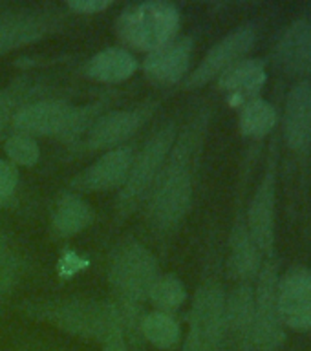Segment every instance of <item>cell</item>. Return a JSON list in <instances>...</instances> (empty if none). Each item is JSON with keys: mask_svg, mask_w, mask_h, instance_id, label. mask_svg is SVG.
I'll return each mask as SVG.
<instances>
[{"mask_svg": "<svg viewBox=\"0 0 311 351\" xmlns=\"http://www.w3.org/2000/svg\"><path fill=\"white\" fill-rule=\"evenodd\" d=\"M185 300L187 287L180 280V276H176V274H161L154 282L150 295H148V302L156 307L154 311L169 313V315H172L176 309H180Z\"/></svg>", "mask_w": 311, "mask_h": 351, "instance_id": "obj_25", "label": "cell"}, {"mask_svg": "<svg viewBox=\"0 0 311 351\" xmlns=\"http://www.w3.org/2000/svg\"><path fill=\"white\" fill-rule=\"evenodd\" d=\"M134 148L119 147L106 152L70 181V192H106L121 189L134 161Z\"/></svg>", "mask_w": 311, "mask_h": 351, "instance_id": "obj_13", "label": "cell"}, {"mask_svg": "<svg viewBox=\"0 0 311 351\" xmlns=\"http://www.w3.org/2000/svg\"><path fill=\"white\" fill-rule=\"evenodd\" d=\"M178 130L180 128L176 121L167 119L147 137L141 150L134 154L130 172L115 199V223H123L130 214L145 205L148 192L152 191L159 172L163 169L165 159L174 145Z\"/></svg>", "mask_w": 311, "mask_h": 351, "instance_id": "obj_5", "label": "cell"}, {"mask_svg": "<svg viewBox=\"0 0 311 351\" xmlns=\"http://www.w3.org/2000/svg\"><path fill=\"white\" fill-rule=\"evenodd\" d=\"M227 333L225 291L216 280L205 278L192 298L183 351H220Z\"/></svg>", "mask_w": 311, "mask_h": 351, "instance_id": "obj_7", "label": "cell"}, {"mask_svg": "<svg viewBox=\"0 0 311 351\" xmlns=\"http://www.w3.org/2000/svg\"><path fill=\"white\" fill-rule=\"evenodd\" d=\"M101 344H103V351H128V346H126L125 339V329L119 328L112 331Z\"/></svg>", "mask_w": 311, "mask_h": 351, "instance_id": "obj_31", "label": "cell"}, {"mask_svg": "<svg viewBox=\"0 0 311 351\" xmlns=\"http://www.w3.org/2000/svg\"><path fill=\"white\" fill-rule=\"evenodd\" d=\"M4 150L8 156V161L15 165V167H33L41 158V148L37 141L30 136H22V134H11L5 137Z\"/></svg>", "mask_w": 311, "mask_h": 351, "instance_id": "obj_27", "label": "cell"}, {"mask_svg": "<svg viewBox=\"0 0 311 351\" xmlns=\"http://www.w3.org/2000/svg\"><path fill=\"white\" fill-rule=\"evenodd\" d=\"M22 104L24 103H21V95L15 90H2L0 88V139L11 128L13 115Z\"/></svg>", "mask_w": 311, "mask_h": 351, "instance_id": "obj_28", "label": "cell"}, {"mask_svg": "<svg viewBox=\"0 0 311 351\" xmlns=\"http://www.w3.org/2000/svg\"><path fill=\"white\" fill-rule=\"evenodd\" d=\"M253 304L255 289L249 284H240L227 296V329L246 348H251Z\"/></svg>", "mask_w": 311, "mask_h": 351, "instance_id": "obj_22", "label": "cell"}, {"mask_svg": "<svg viewBox=\"0 0 311 351\" xmlns=\"http://www.w3.org/2000/svg\"><path fill=\"white\" fill-rule=\"evenodd\" d=\"M156 104H141L137 108L114 110L101 114L87 132L88 150H114L125 147V143L141 130L145 121L152 115Z\"/></svg>", "mask_w": 311, "mask_h": 351, "instance_id": "obj_11", "label": "cell"}, {"mask_svg": "<svg viewBox=\"0 0 311 351\" xmlns=\"http://www.w3.org/2000/svg\"><path fill=\"white\" fill-rule=\"evenodd\" d=\"M257 276L258 284L253 304L251 350L275 351L284 342V324L280 320L277 302L279 274L273 263H266Z\"/></svg>", "mask_w": 311, "mask_h": 351, "instance_id": "obj_9", "label": "cell"}, {"mask_svg": "<svg viewBox=\"0 0 311 351\" xmlns=\"http://www.w3.org/2000/svg\"><path fill=\"white\" fill-rule=\"evenodd\" d=\"M275 125H277V110L266 99L255 97L242 106L240 119H238L242 136L260 139L268 136L269 132H273Z\"/></svg>", "mask_w": 311, "mask_h": 351, "instance_id": "obj_24", "label": "cell"}, {"mask_svg": "<svg viewBox=\"0 0 311 351\" xmlns=\"http://www.w3.org/2000/svg\"><path fill=\"white\" fill-rule=\"evenodd\" d=\"M137 70V60L125 48H104L90 57L87 75L97 82L117 84L130 79Z\"/></svg>", "mask_w": 311, "mask_h": 351, "instance_id": "obj_20", "label": "cell"}, {"mask_svg": "<svg viewBox=\"0 0 311 351\" xmlns=\"http://www.w3.org/2000/svg\"><path fill=\"white\" fill-rule=\"evenodd\" d=\"M161 276L152 251L134 236H125L114 245L108 258V282L117 296L123 324L141 320V309L148 302L154 282Z\"/></svg>", "mask_w": 311, "mask_h": 351, "instance_id": "obj_2", "label": "cell"}, {"mask_svg": "<svg viewBox=\"0 0 311 351\" xmlns=\"http://www.w3.org/2000/svg\"><path fill=\"white\" fill-rule=\"evenodd\" d=\"M59 8L51 4L24 5L0 13V57L33 44L60 26Z\"/></svg>", "mask_w": 311, "mask_h": 351, "instance_id": "obj_8", "label": "cell"}, {"mask_svg": "<svg viewBox=\"0 0 311 351\" xmlns=\"http://www.w3.org/2000/svg\"><path fill=\"white\" fill-rule=\"evenodd\" d=\"M260 260L262 252L258 251L257 243L253 241L246 219L238 218L229 236V273L236 280H240L242 284H247V280L255 278L260 271Z\"/></svg>", "mask_w": 311, "mask_h": 351, "instance_id": "obj_19", "label": "cell"}, {"mask_svg": "<svg viewBox=\"0 0 311 351\" xmlns=\"http://www.w3.org/2000/svg\"><path fill=\"white\" fill-rule=\"evenodd\" d=\"M255 40H257V29L253 24L235 27L203 55V59L194 70L189 71V75L183 81V88L198 90L213 79H218L225 70H229L238 60L246 59V55L255 46Z\"/></svg>", "mask_w": 311, "mask_h": 351, "instance_id": "obj_10", "label": "cell"}, {"mask_svg": "<svg viewBox=\"0 0 311 351\" xmlns=\"http://www.w3.org/2000/svg\"><path fill=\"white\" fill-rule=\"evenodd\" d=\"M209 112L200 110L178 130L163 169L145 202V221L159 245L180 230L192 207L194 178L207 134Z\"/></svg>", "mask_w": 311, "mask_h": 351, "instance_id": "obj_1", "label": "cell"}, {"mask_svg": "<svg viewBox=\"0 0 311 351\" xmlns=\"http://www.w3.org/2000/svg\"><path fill=\"white\" fill-rule=\"evenodd\" d=\"M275 59L286 75L308 81L311 77V22L293 21L280 35Z\"/></svg>", "mask_w": 311, "mask_h": 351, "instance_id": "obj_16", "label": "cell"}, {"mask_svg": "<svg viewBox=\"0 0 311 351\" xmlns=\"http://www.w3.org/2000/svg\"><path fill=\"white\" fill-rule=\"evenodd\" d=\"M147 342L158 350H172L181 340V326L172 315L161 311L145 313L137 324Z\"/></svg>", "mask_w": 311, "mask_h": 351, "instance_id": "obj_23", "label": "cell"}, {"mask_svg": "<svg viewBox=\"0 0 311 351\" xmlns=\"http://www.w3.org/2000/svg\"><path fill=\"white\" fill-rule=\"evenodd\" d=\"M277 302L284 328L299 333L311 331V269H288L279 278Z\"/></svg>", "mask_w": 311, "mask_h": 351, "instance_id": "obj_12", "label": "cell"}, {"mask_svg": "<svg viewBox=\"0 0 311 351\" xmlns=\"http://www.w3.org/2000/svg\"><path fill=\"white\" fill-rule=\"evenodd\" d=\"M275 196H277V176H275V163H271L258 183L246 214L249 234L262 254H269L275 245Z\"/></svg>", "mask_w": 311, "mask_h": 351, "instance_id": "obj_14", "label": "cell"}, {"mask_svg": "<svg viewBox=\"0 0 311 351\" xmlns=\"http://www.w3.org/2000/svg\"><path fill=\"white\" fill-rule=\"evenodd\" d=\"M192 38H174L172 43L147 53L143 60V71L150 82L158 86H174L185 81L192 57Z\"/></svg>", "mask_w": 311, "mask_h": 351, "instance_id": "obj_15", "label": "cell"}, {"mask_svg": "<svg viewBox=\"0 0 311 351\" xmlns=\"http://www.w3.org/2000/svg\"><path fill=\"white\" fill-rule=\"evenodd\" d=\"M19 185V170L8 159H0V205L10 202Z\"/></svg>", "mask_w": 311, "mask_h": 351, "instance_id": "obj_29", "label": "cell"}, {"mask_svg": "<svg viewBox=\"0 0 311 351\" xmlns=\"http://www.w3.org/2000/svg\"><path fill=\"white\" fill-rule=\"evenodd\" d=\"M21 273V263L16 256L15 245L10 236L0 229V302H4L15 289Z\"/></svg>", "mask_w": 311, "mask_h": 351, "instance_id": "obj_26", "label": "cell"}, {"mask_svg": "<svg viewBox=\"0 0 311 351\" xmlns=\"http://www.w3.org/2000/svg\"><path fill=\"white\" fill-rule=\"evenodd\" d=\"M115 29L126 46L150 53L174 40L180 29V11L165 0L130 4L117 16Z\"/></svg>", "mask_w": 311, "mask_h": 351, "instance_id": "obj_6", "label": "cell"}, {"mask_svg": "<svg viewBox=\"0 0 311 351\" xmlns=\"http://www.w3.org/2000/svg\"><path fill=\"white\" fill-rule=\"evenodd\" d=\"M286 145L295 152H306L311 145V82L302 81L288 93L282 117Z\"/></svg>", "mask_w": 311, "mask_h": 351, "instance_id": "obj_17", "label": "cell"}, {"mask_svg": "<svg viewBox=\"0 0 311 351\" xmlns=\"http://www.w3.org/2000/svg\"><path fill=\"white\" fill-rule=\"evenodd\" d=\"M101 115V103L73 106L62 99H41L24 103L11 121L15 134L30 137H59L65 141L87 134Z\"/></svg>", "mask_w": 311, "mask_h": 351, "instance_id": "obj_4", "label": "cell"}, {"mask_svg": "<svg viewBox=\"0 0 311 351\" xmlns=\"http://www.w3.org/2000/svg\"><path fill=\"white\" fill-rule=\"evenodd\" d=\"M66 5H68V10L77 11V13L93 15V13H99V11L110 8L112 2L110 0H70Z\"/></svg>", "mask_w": 311, "mask_h": 351, "instance_id": "obj_30", "label": "cell"}, {"mask_svg": "<svg viewBox=\"0 0 311 351\" xmlns=\"http://www.w3.org/2000/svg\"><path fill=\"white\" fill-rule=\"evenodd\" d=\"M43 351H51V350H43Z\"/></svg>", "mask_w": 311, "mask_h": 351, "instance_id": "obj_32", "label": "cell"}, {"mask_svg": "<svg viewBox=\"0 0 311 351\" xmlns=\"http://www.w3.org/2000/svg\"><path fill=\"white\" fill-rule=\"evenodd\" d=\"M266 66L258 59H242L218 77L220 90L229 93L233 104L251 101L266 84ZM242 104V106H244Z\"/></svg>", "mask_w": 311, "mask_h": 351, "instance_id": "obj_18", "label": "cell"}, {"mask_svg": "<svg viewBox=\"0 0 311 351\" xmlns=\"http://www.w3.org/2000/svg\"><path fill=\"white\" fill-rule=\"evenodd\" d=\"M93 221V210L79 194L66 192L57 202L51 216V230L59 238H70L79 234Z\"/></svg>", "mask_w": 311, "mask_h": 351, "instance_id": "obj_21", "label": "cell"}, {"mask_svg": "<svg viewBox=\"0 0 311 351\" xmlns=\"http://www.w3.org/2000/svg\"><path fill=\"white\" fill-rule=\"evenodd\" d=\"M27 317L49 324L73 337L103 342L112 331L123 328V317L115 304L92 298H46L26 300L19 306Z\"/></svg>", "mask_w": 311, "mask_h": 351, "instance_id": "obj_3", "label": "cell"}]
</instances>
